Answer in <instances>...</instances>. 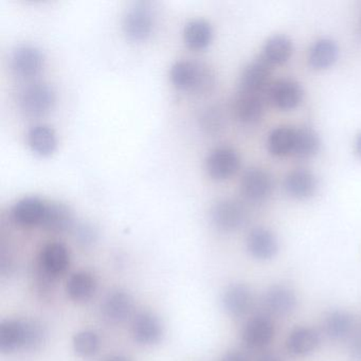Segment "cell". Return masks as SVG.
I'll return each mask as SVG.
<instances>
[{
	"label": "cell",
	"mask_w": 361,
	"mask_h": 361,
	"mask_svg": "<svg viewBox=\"0 0 361 361\" xmlns=\"http://www.w3.org/2000/svg\"><path fill=\"white\" fill-rule=\"evenodd\" d=\"M170 75L177 88L196 94L210 92L215 83L211 67L200 61H177L171 67Z\"/></svg>",
	"instance_id": "6da1fadb"
},
{
	"label": "cell",
	"mask_w": 361,
	"mask_h": 361,
	"mask_svg": "<svg viewBox=\"0 0 361 361\" xmlns=\"http://www.w3.org/2000/svg\"><path fill=\"white\" fill-rule=\"evenodd\" d=\"M54 102V92L48 84L33 82L18 94V106L27 116H42L47 113Z\"/></svg>",
	"instance_id": "7a4b0ae2"
},
{
	"label": "cell",
	"mask_w": 361,
	"mask_h": 361,
	"mask_svg": "<svg viewBox=\"0 0 361 361\" xmlns=\"http://www.w3.org/2000/svg\"><path fill=\"white\" fill-rule=\"evenodd\" d=\"M213 225L224 232H233L242 228L247 221V210L240 202L221 200L211 209Z\"/></svg>",
	"instance_id": "3957f363"
},
{
	"label": "cell",
	"mask_w": 361,
	"mask_h": 361,
	"mask_svg": "<svg viewBox=\"0 0 361 361\" xmlns=\"http://www.w3.org/2000/svg\"><path fill=\"white\" fill-rule=\"evenodd\" d=\"M44 56L41 50L30 44L16 46L10 56V66L14 75L23 79H30L41 73Z\"/></svg>",
	"instance_id": "277c9868"
},
{
	"label": "cell",
	"mask_w": 361,
	"mask_h": 361,
	"mask_svg": "<svg viewBox=\"0 0 361 361\" xmlns=\"http://www.w3.org/2000/svg\"><path fill=\"white\" fill-rule=\"evenodd\" d=\"M154 13L149 4L135 3L123 18V31L130 39H143L151 35L154 27Z\"/></svg>",
	"instance_id": "5b68a950"
},
{
	"label": "cell",
	"mask_w": 361,
	"mask_h": 361,
	"mask_svg": "<svg viewBox=\"0 0 361 361\" xmlns=\"http://www.w3.org/2000/svg\"><path fill=\"white\" fill-rule=\"evenodd\" d=\"M274 190L271 175L262 169H249L240 180V192L248 202H265Z\"/></svg>",
	"instance_id": "8992f818"
},
{
	"label": "cell",
	"mask_w": 361,
	"mask_h": 361,
	"mask_svg": "<svg viewBox=\"0 0 361 361\" xmlns=\"http://www.w3.org/2000/svg\"><path fill=\"white\" fill-rule=\"evenodd\" d=\"M267 100V94L238 90L233 101L234 116L242 123H257L265 113Z\"/></svg>",
	"instance_id": "52a82bcc"
},
{
	"label": "cell",
	"mask_w": 361,
	"mask_h": 361,
	"mask_svg": "<svg viewBox=\"0 0 361 361\" xmlns=\"http://www.w3.org/2000/svg\"><path fill=\"white\" fill-rule=\"evenodd\" d=\"M240 164L238 154L228 147L213 149L206 160L207 172L216 180H225L233 176L240 169Z\"/></svg>",
	"instance_id": "ba28073f"
},
{
	"label": "cell",
	"mask_w": 361,
	"mask_h": 361,
	"mask_svg": "<svg viewBox=\"0 0 361 361\" xmlns=\"http://www.w3.org/2000/svg\"><path fill=\"white\" fill-rule=\"evenodd\" d=\"M303 88L298 82L281 79L268 88V101L281 111H291L301 104L303 100Z\"/></svg>",
	"instance_id": "9c48e42d"
},
{
	"label": "cell",
	"mask_w": 361,
	"mask_h": 361,
	"mask_svg": "<svg viewBox=\"0 0 361 361\" xmlns=\"http://www.w3.org/2000/svg\"><path fill=\"white\" fill-rule=\"evenodd\" d=\"M71 255L68 249L61 243H49L45 245L39 253L37 267L54 279L62 276L68 269Z\"/></svg>",
	"instance_id": "30bf717a"
},
{
	"label": "cell",
	"mask_w": 361,
	"mask_h": 361,
	"mask_svg": "<svg viewBox=\"0 0 361 361\" xmlns=\"http://www.w3.org/2000/svg\"><path fill=\"white\" fill-rule=\"evenodd\" d=\"M274 324L269 317L259 314L253 317L243 329L242 339L247 348L261 350L271 342Z\"/></svg>",
	"instance_id": "8fae6325"
},
{
	"label": "cell",
	"mask_w": 361,
	"mask_h": 361,
	"mask_svg": "<svg viewBox=\"0 0 361 361\" xmlns=\"http://www.w3.org/2000/svg\"><path fill=\"white\" fill-rule=\"evenodd\" d=\"M132 335L139 344L154 345L162 339L164 326L161 321L153 312H141L133 320Z\"/></svg>",
	"instance_id": "7c38bea8"
},
{
	"label": "cell",
	"mask_w": 361,
	"mask_h": 361,
	"mask_svg": "<svg viewBox=\"0 0 361 361\" xmlns=\"http://www.w3.org/2000/svg\"><path fill=\"white\" fill-rule=\"evenodd\" d=\"M46 202L37 197H24L11 209L12 221L23 228L41 226L45 213Z\"/></svg>",
	"instance_id": "4fadbf2b"
},
{
	"label": "cell",
	"mask_w": 361,
	"mask_h": 361,
	"mask_svg": "<svg viewBox=\"0 0 361 361\" xmlns=\"http://www.w3.org/2000/svg\"><path fill=\"white\" fill-rule=\"evenodd\" d=\"M103 316L109 322L118 324L124 322L132 316L134 310V299L130 293L118 289L111 291L103 301Z\"/></svg>",
	"instance_id": "5bb4252c"
},
{
	"label": "cell",
	"mask_w": 361,
	"mask_h": 361,
	"mask_svg": "<svg viewBox=\"0 0 361 361\" xmlns=\"http://www.w3.org/2000/svg\"><path fill=\"white\" fill-rule=\"evenodd\" d=\"M270 67L271 66L262 59L249 64L243 71L238 90L267 94L271 75Z\"/></svg>",
	"instance_id": "9a60e30c"
},
{
	"label": "cell",
	"mask_w": 361,
	"mask_h": 361,
	"mask_svg": "<svg viewBox=\"0 0 361 361\" xmlns=\"http://www.w3.org/2000/svg\"><path fill=\"white\" fill-rule=\"evenodd\" d=\"M295 291L285 285L270 287L263 297L264 308L274 316H287L297 307Z\"/></svg>",
	"instance_id": "2e32d148"
},
{
	"label": "cell",
	"mask_w": 361,
	"mask_h": 361,
	"mask_svg": "<svg viewBox=\"0 0 361 361\" xmlns=\"http://www.w3.org/2000/svg\"><path fill=\"white\" fill-rule=\"evenodd\" d=\"M247 250L259 261H268L276 257L279 243L276 235L265 228H255L249 232L246 240Z\"/></svg>",
	"instance_id": "e0dca14e"
},
{
	"label": "cell",
	"mask_w": 361,
	"mask_h": 361,
	"mask_svg": "<svg viewBox=\"0 0 361 361\" xmlns=\"http://www.w3.org/2000/svg\"><path fill=\"white\" fill-rule=\"evenodd\" d=\"M27 344L26 319L5 320L0 324V353L11 354L25 348Z\"/></svg>",
	"instance_id": "ac0fdd59"
},
{
	"label": "cell",
	"mask_w": 361,
	"mask_h": 361,
	"mask_svg": "<svg viewBox=\"0 0 361 361\" xmlns=\"http://www.w3.org/2000/svg\"><path fill=\"white\" fill-rule=\"evenodd\" d=\"M252 291L246 284L236 283L230 285L224 293V307L228 314L235 318H240L248 314L252 307Z\"/></svg>",
	"instance_id": "d6986e66"
},
{
	"label": "cell",
	"mask_w": 361,
	"mask_h": 361,
	"mask_svg": "<svg viewBox=\"0 0 361 361\" xmlns=\"http://www.w3.org/2000/svg\"><path fill=\"white\" fill-rule=\"evenodd\" d=\"M284 188L291 197L295 200H307L316 193L318 183L312 171L295 169L285 178Z\"/></svg>",
	"instance_id": "ffe728a7"
},
{
	"label": "cell",
	"mask_w": 361,
	"mask_h": 361,
	"mask_svg": "<svg viewBox=\"0 0 361 361\" xmlns=\"http://www.w3.org/2000/svg\"><path fill=\"white\" fill-rule=\"evenodd\" d=\"M73 215L71 209L61 202H46L41 227L52 233H63L73 229Z\"/></svg>",
	"instance_id": "44dd1931"
},
{
	"label": "cell",
	"mask_w": 361,
	"mask_h": 361,
	"mask_svg": "<svg viewBox=\"0 0 361 361\" xmlns=\"http://www.w3.org/2000/svg\"><path fill=\"white\" fill-rule=\"evenodd\" d=\"M320 344V335L312 327L300 326L289 334L286 340V348L293 356H307L312 354Z\"/></svg>",
	"instance_id": "7402d4cb"
},
{
	"label": "cell",
	"mask_w": 361,
	"mask_h": 361,
	"mask_svg": "<svg viewBox=\"0 0 361 361\" xmlns=\"http://www.w3.org/2000/svg\"><path fill=\"white\" fill-rule=\"evenodd\" d=\"M96 290V278L90 272H75L67 281V295L73 301L80 302V303L90 301L94 297Z\"/></svg>",
	"instance_id": "603a6c76"
},
{
	"label": "cell",
	"mask_w": 361,
	"mask_h": 361,
	"mask_svg": "<svg viewBox=\"0 0 361 361\" xmlns=\"http://www.w3.org/2000/svg\"><path fill=\"white\" fill-rule=\"evenodd\" d=\"M293 51V43L288 37L276 35L266 42L261 59L270 66H276L286 63L290 59Z\"/></svg>",
	"instance_id": "cb8c5ba5"
},
{
	"label": "cell",
	"mask_w": 361,
	"mask_h": 361,
	"mask_svg": "<svg viewBox=\"0 0 361 361\" xmlns=\"http://www.w3.org/2000/svg\"><path fill=\"white\" fill-rule=\"evenodd\" d=\"M354 326V320L348 312L334 310L329 312L323 321V331L331 340L345 339L350 335Z\"/></svg>",
	"instance_id": "d4e9b609"
},
{
	"label": "cell",
	"mask_w": 361,
	"mask_h": 361,
	"mask_svg": "<svg viewBox=\"0 0 361 361\" xmlns=\"http://www.w3.org/2000/svg\"><path fill=\"white\" fill-rule=\"evenodd\" d=\"M29 147L39 155H49L56 149V133L46 124L33 126L27 134Z\"/></svg>",
	"instance_id": "484cf974"
},
{
	"label": "cell",
	"mask_w": 361,
	"mask_h": 361,
	"mask_svg": "<svg viewBox=\"0 0 361 361\" xmlns=\"http://www.w3.org/2000/svg\"><path fill=\"white\" fill-rule=\"evenodd\" d=\"M339 50L337 44L331 39H320L310 51L308 63L316 71H324L335 64Z\"/></svg>",
	"instance_id": "4316f807"
},
{
	"label": "cell",
	"mask_w": 361,
	"mask_h": 361,
	"mask_svg": "<svg viewBox=\"0 0 361 361\" xmlns=\"http://www.w3.org/2000/svg\"><path fill=\"white\" fill-rule=\"evenodd\" d=\"M295 137V128L288 126L274 128L268 137V151L274 157L282 158L293 155Z\"/></svg>",
	"instance_id": "83f0119b"
},
{
	"label": "cell",
	"mask_w": 361,
	"mask_h": 361,
	"mask_svg": "<svg viewBox=\"0 0 361 361\" xmlns=\"http://www.w3.org/2000/svg\"><path fill=\"white\" fill-rule=\"evenodd\" d=\"M212 33V27L206 20L195 18L185 25L183 39L189 47L202 49L210 44Z\"/></svg>",
	"instance_id": "f1b7e54d"
},
{
	"label": "cell",
	"mask_w": 361,
	"mask_h": 361,
	"mask_svg": "<svg viewBox=\"0 0 361 361\" xmlns=\"http://www.w3.org/2000/svg\"><path fill=\"white\" fill-rule=\"evenodd\" d=\"M320 149V139L312 128L295 130V147L293 156L300 159H308L316 155Z\"/></svg>",
	"instance_id": "f546056e"
},
{
	"label": "cell",
	"mask_w": 361,
	"mask_h": 361,
	"mask_svg": "<svg viewBox=\"0 0 361 361\" xmlns=\"http://www.w3.org/2000/svg\"><path fill=\"white\" fill-rule=\"evenodd\" d=\"M73 348L79 356H94L100 348V339L94 331H80L73 338Z\"/></svg>",
	"instance_id": "4dcf8cb0"
},
{
	"label": "cell",
	"mask_w": 361,
	"mask_h": 361,
	"mask_svg": "<svg viewBox=\"0 0 361 361\" xmlns=\"http://www.w3.org/2000/svg\"><path fill=\"white\" fill-rule=\"evenodd\" d=\"M200 126L208 134H217L224 128L223 113L216 106H210L204 109L200 118Z\"/></svg>",
	"instance_id": "1f68e13d"
},
{
	"label": "cell",
	"mask_w": 361,
	"mask_h": 361,
	"mask_svg": "<svg viewBox=\"0 0 361 361\" xmlns=\"http://www.w3.org/2000/svg\"><path fill=\"white\" fill-rule=\"evenodd\" d=\"M73 234L77 242L82 246H90L98 238L96 228L87 223H80L73 226Z\"/></svg>",
	"instance_id": "d6a6232c"
},
{
	"label": "cell",
	"mask_w": 361,
	"mask_h": 361,
	"mask_svg": "<svg viewBox=\"0 0 361 361\" xmlns=\"http://www.w3.org/2000/svg\"><path fill=\"white\" fill-rule=\"evenodd\" d=\"M350 354L356 361H361V334L353 339L350 344Z\"/></svg>",
	"instance_id": "836d02e7"
},
{
	"label": "cell",
	"mask_w": 361,
	"mask_h": 361,
	"mask_svg": "<svg viewBox=\"0 0 361 361\" xmlns=\"http://www.w3.org/2000/svg\"><path fill=\"white\" fill-rule=\"evenodd\" d=\"M221 361H249L248 357L240 350H230L224 356Z\"/></svg>",
	"instance_id": "e575fe53"
},
{
	"label": "cell",
	"mask_w": 361,
	"mask_h": 361,
	"mask_svg": "<svg viewBox=\"0 0 361 361\" xmlns=\"http://www.w3.org/2000/svg\"><path fill=\"white\" fill-rule=\"evenodd\" d=\"M255 361H283V359L274 353L267 352L259 355Z\"/></svg>",
	"instance_id": "d590c367"
},
{
	"label": "cell",
	"mask_w": 361,
	"mask_h": 361,
	"mask_svg": "<svg viewBox=\"0 0 361 361\" xmlns=\"http://www.w3.org/2000/svg\"><path fill=\"white\" fill-rule=\"evenodd\" d=\"M104 361H130V359L123 355H113V356L107 357Z\"/></svg>",
	"instance_id": "8d00e7d4"
},
{
	"label": "cell",
	"mask_w": 361,
	"mask_h": 361,
	"mask_svg": "<svg viewBox=\"0 0 361 361\" xmlns=\"http://www.w3.org/2000/svg\"><path fill=\"white\" fill-rule=\"evenodd\" d=\"M356 149H357V153H358V155L360 156V158H361V134L359 135L358 138H357Z\"/></svg>",
	"instance_id": "74e56055"
}]
</instances>
